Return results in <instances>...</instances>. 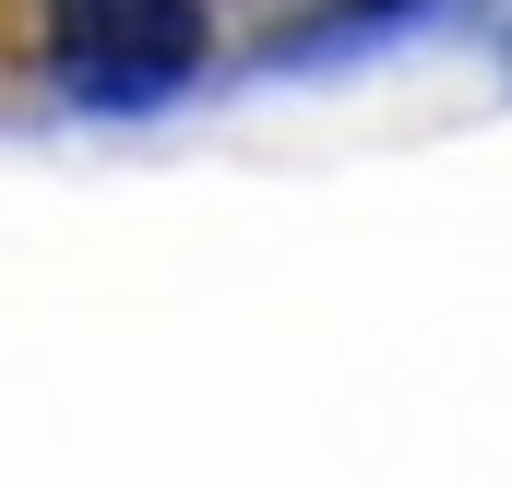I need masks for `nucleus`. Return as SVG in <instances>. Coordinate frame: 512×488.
<instances>
[{"label": "nucleus", "instance_id": "1", "mask_svg": "<svg viewBox=\"0 0 512 488\" xmlns=\"http://www.w3.org/2000/svg\"><path fill=\"white\" fill-rule=\"evenodd\" d=\"M215 48L203 0H48V84L72 108H167Z\"/></svg>", "mask_w": 512, "mask_h": 488}]
</instances>
